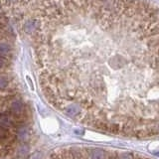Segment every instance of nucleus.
<instances>
[{"mask_svg":"<svg viewBox=\"0 0 159 159\" xmlns=\"http://www.w3.org/2000/svg\"><path fill=\"white\" fill-rule=\"evenodd\" d=\"M0 25V159L24 156L31 136L32 111L13 72L14 47Z\"/></svg>","mask_w":159,"mask_h":159,"instance_id":"nucleus-1","label":"nucleus"},{"mask_svg":"<svg viewBox=\"0 0 159 159\" xmlns=\"http://www.w3.org/2000/svg\"><path fill=\"white\" fill-rule=\"evenodd\" d=\"M46 159H151L139 153L98 147H68L50 154Z\"/></svg>","mask_w":159,"mask_h":159,"instance_id":"nucleus-2","label":"nucleus"}]
</instances>
